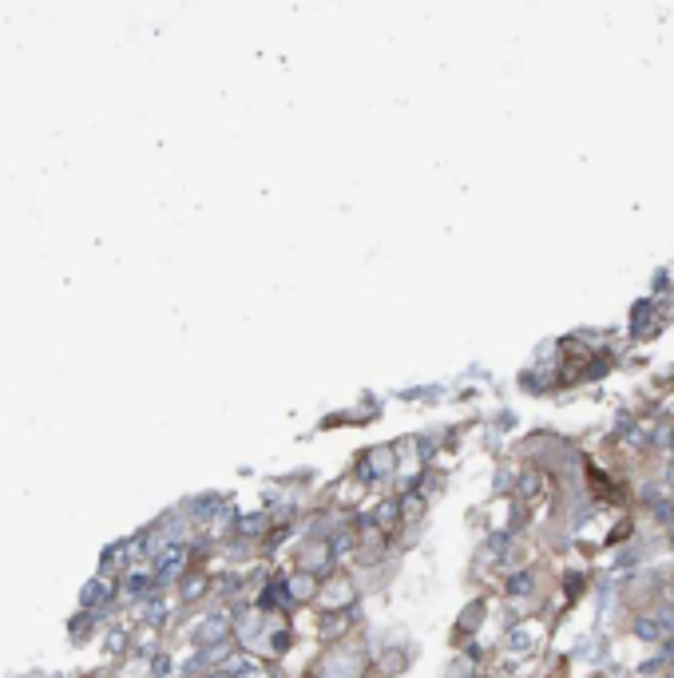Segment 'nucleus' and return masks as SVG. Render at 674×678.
Segmentation results:
<instances>
[{
  "label": "nucleus",
  "instance_id": "obj_5",
  "mask_svg": "<svg viewBox=\"0 0 674 678\" xmlns=\"http://www.w3.org/2000/svg\"><path fill=\"white\" fill-rule=\"evenodd\" d=\"M516 639H508V647H516V651H528V631H512Z\"/></svg>",
  "mask_w": 674,
  "mask_h": 678
},
{
  "label": "nucleus",
  "instance_id": "obj_4",
  "mask_svg": "<svg viewBox=\"0 0 674 678\" xmlns=\"http://www.w3.org/2000/svg\"><path fill=\"white\" fill-rule=\"evenodd\" d=\"M655 520H663V524L671 520L674 524V500H655Z\"/></svg>",
  "mask_w": 674,
  "mask_h": 678
},
{
  "label": "nucleus",
  "instance_id": "obj_6",
  "mask_svg": "<svg viewBox=\"0 0 674 678\" xmlns=\"http://www.w3.org/2000/svg\"><path fill=\"white\" fill-rule=\"evenodd\" d=\"M671 544H674V528H671Z\"/></svg>",
  "mask_w": 674,
  "mask_h": 678
},
{
  "label": "nucleus",
  "instance_id": "obj_1",
  "mask_svg": "<svg viewBox=\"0 0 674 678\" xmlns=\"http://www.w3.org/2000/svg\"><path fill=\"white\" fill-rule=\"evenodd\" d=\"M667 631H663V623L655 619V615H635V639L639 643H659Z\"/></svg>",
  "mask_w": 674,
  "mask_h": 678
},
{
  "label": "nucleus",
  "instance_id": "obj_3",
  "mask_svg": "<svg viewBox=\"0 0 674 678\" xmlns=\"http://www.w3.org/2000/svg\"><path fill=\"white\" fill-rule=\"evenodd\" d=\"M540 492V476L536 472H524V480H520V496H536Z\"/></svg>",
  "mask_w": 674,
  "mask_h": 678
},
{
  "label": "nucleus",
  "instance_id": "obj_2",
  "mask_svg": "<svg viewBox=\"0 0 674 678\" xmlns=\"http://www.w3.org/2000/svg\"><path fill=\"white\" fill-rule=\"evenodd\" d=\"M532 583H536V579H532V571H520V575H512V579H508V591H512V595H528V591H532Z\"/></svg>",
  "mask_w": 674,
  "mask_h": 678
}]
</instances>
